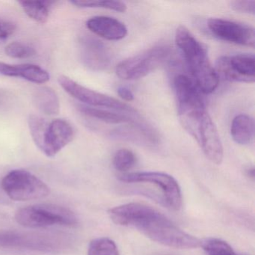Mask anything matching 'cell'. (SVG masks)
I'll use <instances>...</instances> for the list:
<instances>
[{
    "instance_id": "6da1fadb",
    "label": "cell",
    "mask_w": 255,
    "mask_h": 255,
    "mask_svg": "<svg viewBox=\"0 0 255 255\" xmlns=\"http://www.w3.org/2000/svg\"><path fill=\"white\" fill-rule=\"evenodd\" d=\"M116 225L131 227L163 246L179 249H192L201 246V240L174 225L155 209L139 203H129L109 211Z\"/></svg>"
},
{
    "instance_id": "7a4b0ae2",
    "label": "cell",
    "mask_w": 255,
    "mask_h": 255,
    "mask_svg": "<svg viewBox=\"0 0 255 255\" xmlns=\"http://www.w3.org/2000/svg\"><path fill=\"white\" fill-rule=\"evenodd\" d=\"M177 111L182 126L195 138L206 157L216 165L222 163L223 146L204 100L177 104Z\"/></svg>"
},
{
    "instance_id": "3957f363",
    "label": "cell",
    "mask_w": 255,
    "mask_h": 255,
    "mask_svg": "<svg viewBox=\"0 0 255 255\" xmlns=\"http://www.w3.org/2000/svg\"><path fill=\"white\" fill-rule=\"evenodd\" d=\"M175 42L183 53L197 87L203 93H213L219 86V77L209 59L205 46L184 26L176 29Z\"/></svg>"
},
{
    "instance_id": "277c9868",
    "label": "cell",
    "mask_w": 255,
    "mask_h": 255,
    "mask_svg": "<svg viewBox=\"0 0 255 255\" xmlns=\"http://www.w3.org/2000/svg\"><path fill=\"white\" fill-rule=\"evenodd\" d=\"M14 219L21 226L33 229L54 225L74 226L77 224V216L72 210L52 204H38L22 207L16 212Z\"/></svg>"
},
{
    "instance_id": "5b68a950",
    "label": "cell",
    "mask_w": 255,
    "mask_h": 255,
    "mask_svg": "<svg viewBox=\"0 0 255 255\" xmlns=\"http://www.w3.org/2000/svg\"><path fill=\"white\" fill-rule=\"evenodd\" d=\"M1 186L13 201L43 199L50 193V188L38 177L24 169H14L2 178Z\"/></svg>"
},
{
    "instance_id": "8992f818",
    "label": "cell",
    "mask_w": 255,
    "mask_h": 255,
    "mask_svg": "<svg viewBox=\"0 0 255 255\" xmlns=\"http://www.w3.org/2000/svg\"><path fill=\"white\" fill-rule=\"evenodd\" d=\"M168 46H156L136 56L122 61L116 67V74L125 80L143 78L162 66L171 55Z\"/></svg>"
},
{
    "instance_id": "52a82bcc",
    "label": "cell",
    "mask_w": 255,
    "mask_h": 255,
    "mask_svg": "<svg viewBox=\"0 0 255 255\" xmlns=\"http://www.w3.org/2000/svg\"><path fill=\"white\" fill-rule=\"evenodd\" d=\"M126 183H148L160 190L164 204L169 208L178 210L181 207V190L177 180L169 174L156 171L125 173L119 177Z\"/></svg>"
},
{
    "instance_id": "ba28073f",
    "label": "cell",
    "mask_w": 255,
    "mask_h": 255,
    "mask_svg": "<svg viewBox=\"0 0 255 255\" xmlns=\"http://www.w3.org/2000/svg\"><path fill=\"white\" fill-rule=\"evenodd\" d=\"M61 87L73 98L86 104L87 107L95 108H107L118 111L135 113V110L122 101L109 95L95 92L79 84L66 76H60L58 79Z\"/></svg>"
},
{
    "instance_id": "9c48e42d",
    "label": "cell",
    "mask_w": 255,
    "mask_h": 255,
    "mask_svg": "<svg viewBox=\"0 0 255 255\" xmlns=\"http://www.w3.org/2000/svg\"><path fill=\"white\" fill-rule=\"evenodd\" d=\"M207 27L213 36L226 42L254 48L255 29L249 25L226 19L210 18Z\"/></svg>"
},
{
    "instance_id": "30bf717a",
    "label": "cell",
    "mask_w": 255,
    "mask_h": 255,
    "mask_svg": "<svg viewBox=\"0 0 255 255\" xmlns=\"http://www.w3.org/2000/svg\"><path fill=\"white\" fill-rule=\"evenodd\" d=\"M219 77L236 83H254L255 80V58L254 55L237 54L222 56L217 61Z\"/></svg>"
},
{
    "instance_id": "8fae6325",
    "label": "cell",
    "mask_w": 255,
    "mask_h": 255,
    "mask_svg": "<svg viewBox=\"0 0 255 255\" xmlns=\"http://www.w3.org/2000/svg\"><path fill=\"white\" fill-rule=\"evenodd\" d=\"M74 136V129L69 122L55 119L48 122L39 150L48 157H53L71 142Z\"/></svg>"
},
{
    "instance_id": "7c38bea8",
    "label": "cell",
    "mask_w": 255,
    "mask_h": 255,
    "mask_svg": "<svg viewBox=\"0 0 255 255\" xmlns=\"http://www.w3.org/2000/svg\"><path fill=\"white\" fill-rule=\"evenodd\" d=\"M79 53L83 65L92 71H104L111 64V54L107 46L92 37L80 38Z\"/></svg>"
},
{
    "instance_id": "4fadbf2b",
    "label": "cell",
    "mask_w": 255,
    "mask_h": 255,
    "mask_svg": "<svg viewBox=\"0 0 255 255\" xmlns=\"http://www.w3.org/2000/svg\"><path fill=\"white\" fill-rule=\"evenodd\" d=\"M86 26L95 35L109 41H120L128 33L125 23L114 17L107 16L91 17L86 22Z\"/></svg>"
},
{
    "instance_id": "5bb4252c",
    "label": "cell",
    "mask_w": 255,
    "mask_h": 255,
    "mask_svg": "<svg viewBox=\"0 0 255 255\" xmlns=\"http://www.w3.org/2000/svg\"><path fill=\"white\" fill-rule=\"evenodd\" d=\"M0 246L23 247L40 250L53 249V242L44 236L20 234L14 231L0 232Z\"/></svg>"
},
{
    "instance_id": "9a60e30c",
    "label": "cell",
    "mask_w": 255,
    "mask_h": 255,
    "mask_svg": "<svg viewBox=\"0 0 255 255\" xmlns=\"http://www.w3.org/2000/svg\"><path fill=\"white\" fill-rule=\"evenodd\" d=\"M0 75L8 77H20L35 84H44L50 80V74L38 65H10L0 62Z\"/></svg>"
},
{
    "instance_id": "2e32d148",
    "label": "cell",
    "mask_w": 255,
    "mask_h": 255,
    "mask_svg": "<svg viewBox=\"0 0 255 255\" xmlns=\"http://www.w3.org/2000/svg\"><path fill=\"white\" fill-rule=\"evenodd\" d=\"M32 101L37 109L47 116H56L60 112L59 97L51 88L43 86L37 89Z\"/></svg>"
},
{
    "instance_id": "e0dca14e",
    "label": "cell",
    "mask_w": 255,
    "mask_h": 255,
    "mask_svg": "<svg viewBox=\"0 0 255 255\" xmlns=\"http://www.w3.org/2000/svg\"><path fill=\"white\" fill-rule=\"evenodd\" d=\"M231 135L237 144L240 145L250 144L255 135L254 119L248 115L236 116L231 123Z\"/></svg>"
},
{
    "instance_id": "ac0fdd59",
    "label": "cell",
    "mask_w": 255,
    "mask_h": 255,
    "mask_svg": "<svg viewBox=\"0 0 255 255\" xmlns=\"http://www.w3.org/2000/svg\"><path fill=\"white\" fill-rule=\"evenodd\" d=\"M78 108L80 113H83L85 116H89L92 119H98L106 123L117 125V124L132 123L134 122V120H132L126 115L113 113L102 109L95 108V107H87V106H79Z\"/></svg>"
},
{
    "instance_id": "d6986e66",
    "label": "cell",
    "mask_w": 255,
    "mask_h": 255,
    "mask_svg": "<svg viewBox=\"0 0 255 255\" xmlns=\"http://www.w3.org/2000/svg\"><path fill=\"white\" fill-rule=\"evenodd\" d=\"M25 14L35 21L45 23L50 16L53 2L49 1H20L18 2Z\"/></svg>"
},
{
    "instance_id": "ffe728a7",
    "label": "cell",
    "mask_w": 255,
    "mask_h": 255,
    "mask_svg": "<svg viewBox=\"0 0 255 255\" xmlns=\"http://www.w3.org/2000/svg\"><path fill=\"white\" fill-rule=\"evenodd\" d=\"M201 246L207 255H249L236 253L228 243L219 239H206L201 242Z\"/></svg>"
},
{
    "instance_id": "44dd1931",
    "label": "cell",
    "mask_w": 255,
    "mask_h": 255,
    "mask_svg": "<svg viewBox=\"0 0 255 255\" xmlns=\"http://www.w3.org/2000/svg\"><path fill=\"white\" fill-rule=\"evenodd\" d=\"M88 255H119V252L113 240L107 237H101L91 242Z\"/></svg>"
},
{
    "instance_id": "7402d4cb",
    "label": "cell",
    "mask_w": 255,
    "mask_h": 255,
    "mask_svg": "<svg viewBox=\"0 0 255 255\" xmlns=\"http://www.w3.org/2000/svg\"><path fill=\"white\" fill-rule=\"evenodd\" d=\"M71 3L80 8H101L117 12L124 13L127 11V5L120 1H97V0H77Z\"/></svg>"
},
{
    "instance_id": "603a6c76",
    "label": "cell",
    "mask_w": 255,
    "mask_h": 255,
    "mask_svg": "<svg viewBox=\"0 0 255 255\" xmlns=\"http://www.w3.org/2000/svg\"><path fill=\"white\" fill-rule=\"evenodd\" d=\"M48 122L40 116L31 115L28 119V125L31 136L37 147L40 149L42 144L43 138L47 129Z\"/></svg>"
},
{
    "instance_id": "cb8c5ba5",
    "label": "cell",
    "mask_w": 255,
    "mask_h": 255,
    "mask_svg": "<svg viewBox=\"0 0 255 255\" xmlns=\"http://www.w3.org/2000/svg\"><path fill=\"white\" fill-rule=\"evenodd\" d=\"M136 158L133 152L129 149H120L113 158V165L117 171L127 172L135 165Z\"/></svg>"
},
{
    "instance_id": "d4e9b609",
    "label": "cell",
    "mask_w": 255,
    "mask_h": 255,
    "mask_svg": "<svg viewBox=\"0 0 255 255\" xmlns=\"http://www.w3.org/2000/svg\"><path fill=\"white\" fill-rule=\"evenodd\" d=\"M5 54L13 59H28L35 54V50L30 46L23 43H10L5 47Z\"/></svg>"
},
{
    "instance_id": "484cf974",
    "label": "cell",
    "mask_w": 255,
    "mask_h": 255,
    "mask_svg": "<svg viewBox=\"0 0 255 255\" xmlns=\"http://www.w3.org/2000/svg\"><path fill=\"white\" fill-rule=\"evenodd\" d=\"M230 6L233 11L238 13L244 14H255V0H237L230 2Z\"/></svg>"
},
{
    "instance_id": "4316f807",
    "label": "cell",
    "mask_w": 255,
    "mask_h": 255,
    "mask_svg": "<svg viewBox=\"0 0 255 255\" xmlns=\"http://www.w3.org/2000/svg\"><path fill=\"white\" fill-rule=\"evenodd\" d=\"M16 26L11 22L0 19V40H5L9 38L14 33Z\"/></svg>"
},
{
    "instance_id": "83f0119b",
    "label": "cell",
    "mask_w": 255,
    "mask_h": 255,
    "mask_svg": "<svg viewBox=\"0 0 255 255\" xmlns=\"http://www.w3.org/2000/svg\"><path fill=\"white\" fill-rule=\"evenodd\" d=\"M117 92L120 98H122L124 101H128V102L133 101V93H132V91L128 89V87L120 86V87L118 88Z\"/></svg>"
},
{
    "instance_id": "f1b7e54d",
    "label": "cell",
    "mask_w": 255,
    "mask_h": 255,
    "mask_svg": "<svg viewBox=\"0 0 255 255\" xmlns=\"http://www.w3.org/2000/svg\"><path fill=\"white\" fill-rule=\"evenodd\" d=\"M246 173H247V175L249 177H252V179H254V177H255V169H254V168H249L246 171Z\"/></svg>"
},
{
    "instance_id": "f546056e",
    "label": "cell",
    "mask_w": 255,
    "mask_h": 255,
    "mask_svg": "<svg viewBox=\"0 0 255 255\" xmlns=\"http://www.w3.org/2000/svg\"><path fill=\"white\" fill-rule=\"evenodd\" d=\"M166 255V254H165V255Z\"/></svg>"
}]
</instances>
